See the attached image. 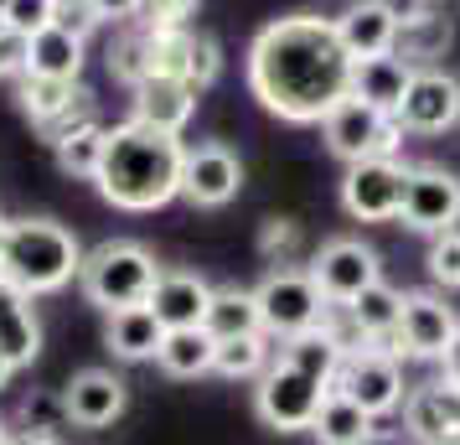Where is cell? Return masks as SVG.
Instances as JSON below:
<instances>
[{
  "label": "cell",
  "instance_id": "cell-21",
  "mask_svg": "<svg viewBox=\"0 0 460 445\" xmlns=\"http://www.w3.org/2000/svg\"><path fill=\"white\" fill-rule=\"evenodd\" d=\"M336 22V37H341V47L352 52L357 63L362 58H383V52H394V37H398V22L377 5V0H352L341 16H332Z\"/></svg>",
  "mask_w": 460,
  "mask_h": 445
},
{
  "label": "cell",
  "instance_id": "cell-2",
  "mask_svg": "<svg viewBox=\"0 0 460 445\" xmlns=\"http://www.w3.org/2000/svg\"><path fill=\"white\" fill-rule=\"evenodd\" d=\"M181 166H187L181 135L125 120V125L109 129V150L93 187L119 212H155L181 197Z\"/></svg>",
  "mask_w": 460,
  "mask_h": 445
},
{
  "label": "cell",
  "instance_id": "cell-49",
  "mask_svg": "<svg viewBox=\"0 0 460 445\" xmlns=\"http://www.w3.org/2000/svg\"><path fill=\"white\" fill-rule=\"evenodd\" d=\"M5 5H11V0H0V16H5Z\"/></svg>",
  "mask_w": 460,
  "mask_h": 445
},
{
  "label": "cell",
  "instance_id": "cell-23",
  "mask_svg": "<svg viewBox=\"0 0 460 445\" xmlns=\"http://www.w3.org/2000/svg\"><path fill=\"white\" fill-rule=\"evenodd\" d=\"M104 342L114 358L125 362H146L161 352V342H166V326L155 321L150 306H125V311H109V326H104Z\"/></svg>",
  "mask_w": 460,
  "mask_h": 445
},
{
  "label": "cell",
  "instance_id": "cell-14",
  "mask_svg": "<svg viewBox=\"0 0 460 445\" xmlns=\"http://www.w3.org/2000/svg\"><path fill=\"white\" fill-rule=\"evenodd\" d=\"M238 191H243V161L223 140H197V146H187L181 197H187L191 208H228Z\"/></svg>",
  "mask_w": 460,
  "mask_h": 445
},
{
  "label": "cell",
  "instance_id": "cell-16",
  "mask_svg": "<svg viewBox=\"0 0 460 445\" xmlns=\"http://www.w3.org/2000/svg\"><path fill=\"white\" fill-rule=\"evenodd\" d=\"M67 399V420L84 424V430H109V424L125 414L129 404V388L119 373H109V368H84V373H73V383L63 388Z\"/></svg>",
  "mask_w": 460,
  "mask_h": 445
},
{
  "label": "cell",
  "instance_id": "cell-7",
  "mask_svg": "<svg viewBox=\"0 0 460 445\" xmlns=\"http://www.w3.org/2000/svg\"><path fill=\"white\" fill-rule=\"evenodd\" d=\"M253 383H259V388H253V409H259V420L270 424V430H279V435L311 430L315 414H321V404H326V394H332L321 378L290 368L285 358H274Z\"/></svg>",
  "mask_w": 460,
  "mask_h": 445
},
{
  "label": "cell",
  "instance_id": "cell-9",
  "mask_svg": "<svg viewBox=\"0 0 460 445\" xmlns=\"http://www.w3.org/2000/svg\"><path fill=\"white\" fill-rule=\"evenodd\" d=\"M456 332H460L456 306H445V296H435V290H414V296H403L398 332L383 347L398 362H439L445 347L456 342Z\"/></svg>",
  "mask_w": 460,
  "mask_h": 445
},
{
  "label": "cell",
  "instance_id": "cell-32",
  "mask_svg": "<svg viewBox=\"0 0 460 445\" xmlns=\"http://www.w3.org/2000/svg\"><path fill=\"white\" fill-rule=\"evenodd\" d=\"M109 78H119L125 88H140L150 78V31L140 22L114 31V42H109Z\"/></svg>",
  "mask_w": 460,
  "mask_h": 445
},
{
  "label": "cell",
  "instance_id": "cell-31",
  "mask_svg": "<svg viewBox=\"0 0 460 445\" xmlns=\"http://www.w3.org/2000/svg\"><path fill=\"white\" fill-rule=\"evenodd\" d=\"M104 150H109V129L93 120V125L63 135V140L52 146V156H58V171H63V176H84V182H93L99 166H104Z\"/></svg>",
  "mask_w": 460,
  "mask_h": 445
},
{
  "label": "cell",
  "instance_id": "cell-13",
  "mask_svg": "<svg viewBox=\"0 0 460 445\" xmlns=\"http://www.w3.org/2000/svg\"><path fill=\"white\" fill-rule=\"evenodd\" d=\"M403 135H445L460 125V78L445 67H414L409 93L398 104Z\"/></svg>",
  "mask_w": 460,
  "mask_h": 445
},
{
  "label": "cell",
  "instance_id": "cell-44",
  "mask_svg": "<svg viewBox=\"0 0 460 445\" xmlns=\"http://www.w3.org/2000/svg\"><path fill=\"white\" fill-rule=\"evenodd\" d=\"M11 445H63V441H58V435H37V430H22Z\"/></svg>",
  "mask_w": 460,
  "mask_h": 445
},
{
  "label": "cell",
  "instance_id": "cell-48",
  "mask_svg": "<svg viewBox=\"0 0 460 445\" xmlns=\"http://www.w3.org/2000/svg\"><path fill=\"white\" fill-rule=\"evenodd\" d=\"M5 223H11V218H5V212H0V234H5Z\"/></svg>",
  "mask_w": 460,
  "mask_h": 445
},
{
  "label": "cell",
  "instance_id": "cell-34",
  "mask_svg": "<svg viewBox=\"0 0 460 445\" xmlns=\"http://www.w3.org/2000/svg\"><path fill=\"white\" fill-rule=\"evenodd\" d=\"M217 73H223V47H217V37H208V31H191L181 78H187L197 93H208V88L217 84Z\"/></svg>",
  "mask_w": 460,
  "mask_h": 445
},
{
  "label": "cell",
  "instance_id": "cell-12",
  "mask_svg": "<svg viewBox=\"0 0 460 445\" xmlns=\"http://www.w3.org/2000/svg\"><path fill=\"white\" fill-rule=\"evenodd\" d=\"M403 228L414 234H450L460 228V176L445 166H409V187H403Z\"/></svg>",
  "mask_w": 460,
  "mask_h": 445
},
{
  "label": "cell",
  "instance_id": "cell-10",
  "mask_svg": "<svg viewBox=\"0 0 460 445\" xmlns=\"http://www.w3.org/2000/svg\"><path fill=\"white\" fill-rule=\"evenodd\" d=\"M403 187H409V166L398 156L357 161L341 176V208L357 223H394L403 212Z\"/></svg>",
  "mask_w": 460,
  "mask_h": 445
},
{
  "label": "cell",
  "instance_id": "cell-8",
  "mask_svg": "<svg viewBox=\"0 0 460 445\" xmlns=\"http://www.w3.org/2000/svg\"><path fill=\"white\" fill-rule=\"evenodd\" d=\"M336 394H347L352 404H362L373 420H383V414H394V409H403V399H409V388L414 383H403V362L388 352V347H352L347 358H341V373H336L332 383Z\"/></svg>",
  "mask_w": 460,
  "mask_h": 445
},
{
  "label": "cell",
  "instance_id": "cell-15",
  "mask_svg": "<svg viewBox=\"0 0 460 445\" xmlns=\"http://www.w3.org/2000/svg\"><path fill=\"white\" fill-rule=\"evenodd\" d=\"M403 435L414 445H460V388L445 378L414 383L403 399Z\"/></svg>",
  "mask_w": 460,
  "mask_h": 445
},
{
  "label": "cell",
  "instance_id": "cell-11",
  "mask_svg": "<svg viewBox=\"0 0 460 445\" xmlns=\"http://www.w3.org/2000/svg\"><path fill=\"white\" fill-rule=\"evenodd\" d=\"M305 270H311V280L321 285V296L332 300V306H352L367 285L383 280L377 249L362 244V238H332V244H321Z\"/></svg>",
  "mask_w": 460,
  "mask_h": 445
},
{
  "label": "cell",
  "instance_id": "cell-1",
  "mask_svg": "<svg viewBox=\"0 0 460 445\" xmlns=\"http://www.w3.org/2000/svg\"><path fill=\"white\" fill-rule=\"evenodd\" d=\"M357 58L341 47L332 16L295 11L274 16L249 47L253 99L285 125H321L341 99H352Z\"/></svg>",
  "mask_w": 460,
  "mask_h": 445
},
{
  "label": "cell",
  "instance_id": "cell-24",
  "mask_svg": "<svg viewBox=\"0 0 460 445\" xmlns=\"http://www.w3.org/2000/svg\"><path fill=\"white\" fill-rule=\"evenodd\" d=\"M450 42H456V26H450V16H439L435 5H429L424 16H414V22L398 26L394 58H403L409 67H439V58L450 52Z\"/></svg>",
  "mask_w": 460,
  "mask_h": 445
},
{
  "label": "cell",
  "instance_id": "cell-36",
  "mask_svg": "<svg viewBox=\"0 0 460 445\" xmlns=\"http://www.w3.org/2000/svg\"><path fill=\"white\" fill-rule=\"evenodd\" d=\"M58 11H63V0H11L0 22L11 26L16 37H37L47 26H58Z\"/></svg>",
  "mask_w": 460,
  "mask_h": 445
},
{
  "label": "cell",
  "instance_id": "cell-28",
  "mask_svg": "<svg viewBox=\"0 0 460 445\" xmlns=\"http://www.w3.org/2000/svg\"><path fill=\"white\" fill-rule=\"evenodd\" d=\"M202 326H208L217 342H228V337H253V332H264V316H259V300H253V290L217 285V290H212L208 316H202Z\"/></svg>",
  "mask_w": 460,
  "mask_h": 445
},
{
  "label": "cell",
  "instance_id": "cell-46",
  "mask_svg": "<svg viewBox=\"0 0 460 445\" xmlns=\"http://www.w3.org/2000/svg\"><path fill=\"white\" fill-rule=\"evenodd\" d=\"M11 373H16V368H11V362L0 358V388H5V383H11Z\"/></svg>",
  "mask_w": 460,
  "mask_h": 445
},
{
  "label": "cell",
  "instance_id": "cell-4",
  "mask_svg": "<svg viewBox=\"0 0 460 445\" xmlns=\"http://www.w3.org/2000/svg\"><path fill=\"white\" fill-rule=\"evenodd\" d=\"M155 280H161V259L150 254L146 244H135V238H109L99 249H88L84 270H78L88 306H99V311L146 306Z\"/></svg>",
  "mask_w": 460,
  "mask_h": 445
},
{
  "label": "cell",
  "instance_id": "cell-6",
  "mask_svg": "<svg viewBox=\"0 0 460 445\" xmlns=\"http://www.w3.org/2000/svg\"><path fill=\"white\" fill-rule=\"evenodd\" d=\"M321 140L332 150L336 161H377V156H398L403 146V125L398 114H383V109L362 104V99H341V104L321 120Z\"/></svg>",
  "mask_w": 460,
  "mask_h": 445
},
{
  "label": "cell",
  "instance_id": "cell-25",
  "mask_svg": "<svg viewBox=\"0 0 460 445\" xmlns=\"http://www.w3.org/2000/svg\"><path fill=\"white\" fill-rule=\"evenodd\" d=\"M16 99H22V114H26V120L42 129V125H52V120H63L67 109L88 104L93 93H88L84 84H63V78H31V73H22Z\"/></svg>",
  "mask_w": 460,
  "mask_h": 445
},
{
  "label": "cell",
  "instance_id": "cell-42",
  "mask_svg": "<svg viewBox=\"0 0 460 445\" xmlns=\"http://www.w3.org/2000/svg\"><path fill=\"white\" fill-rule=\"evenodd\" d=\"M377 5H383V11H388V16H394L398 26L414 22V16H424V11H429V0H377Z\"/></svg>",
  "mask_w": 460,
  "mask_h": 445
},
{
  "label": "cell",
  "instance_id": "cell-39",
  "mask_svg": "<svg viewBox=\"0 0 460 445\" xmlns=\"http://www.w3.org/2000/svg\"><path fill=\"white\" fill-rule=\"evenodd\" d=\"M26 73V37H16L0 22V78H22Z\"/></svg>",
  "mask_w": 460,
  "mask_h": 445
},
{
  "label": "cell",
  "instance_id": "cell-5",
  "mask_svg": "<svg viewBox=\"0 0 460 445\" xmlns=\"http://www.w3.org/2000/svg\"><path fill=\"white\" fill-rule=\"evenodd\" d=\"M253 300H259V316H264V337L274 342H290L300 332H311L332 311V300L321 296L311 270H270L253 285Z\"/></svg>",
  "mask_w": 460,
  "mask_h": 445
},
{
  "label": "cell",
  "instance_id": "cell-17",
  "mask_svg": "<svg viewBox=\"0 0 460 445\" xmlns=\"http://www.w3.org/2000/svg\"><path fill=\"white\" fill-rule=\"evenodd\" d=\"M197 88L181 84V78H146L140 88H129V120H140L150 129H166V135H181L187 120L197 114Z\"/></svg>",
  "mask_w": 460,
  "mask_h": 445
},
{
  "label": "cell",
  "instance_id": "cell-50",
  "mask_svg": "<svg viewBox=\"0 0 460 445\" xmlns=\"http://www.w3.org/2000/svg\"><path fill=\"white\" fill-rule=\"evenodd\" d=\"M429 5H435V0H429Z\"/></svg>",
  "mask_w": 460,
  "mask_h": 445
},
{
  "label": "cell",
  "instance_id": "cell-37",
  "mask_svg": "<svg viewBox=\"0 0 460 445\" xmlns=\"http://www.w3.org/2000/svg\"><path fill=\"white\" fill-rule=\"evenodd\" d=\"M429 280L445 290H460V228L429 238Z\"/></svg>",
  "mask_w": 460,
  "mask_h": 445
},
{
  "label": "cell",
  "instance_id": "cell-18",
  "mask_svg": "<svg viewBox=\"0 0 460 445\" xmlns=\"http://www.w3.org/2000/svg\"><path fill=\"white\" fill-rule=\"evenodd\" d=\"M37 296H26L22 285L0 280V358L16 373L42 358V321H37Z\"/></svg>",
  "mask_w": 460,
  "mask_h": 445
},
{
  "label": "cell",
  "instance_id": "cell-35",
  "mask_svg": "<svg viewBox=\"0 0 460 445\" xmlns=\"http://www.w3.org/2000/svg\"><path fill=\"white\" fill-rule=\"evenodd\" d=\"M22 424L26 430H37V435H58L67 420V399L63 394H47V388H37V394H26L22 399Z\"/></svg>",
  "mask_w": 460,
  "mask_h": 445
},
{
  "label": "cell",
  "instance_id": "cell-30",
  "mask_svg": "<svg viewBox=\"0 0 460 445\" xmlns=\"http://www.w3.org/2000/svg\"><path fill=\"white\" fill-rule=\"evenodd\" d=\"M347 316L357 321V332L373 342V347H383V342L398 332V316H403V290H394L388 280H377V285H367V290L347 306Z\"/></svg>",
  "mask_w": 460,
  "mask_h": 445
},
{
  "label": "cell",
  "instance_id": "cell-33",
  "mask_svg": "<svg viewBox=\"0 0 460 445\" xmlns=\"http://www.w3.org/2000/svg\"><path fill=\"white\" fill-rule=\"evenodd\" d=\"M270 337L264 332H253V337H228L217 342V358H212V373L217 378H259L264 368H270Z\"/></svg>",
  "mask_w": 460,
  "mask_h": 445
},
{
  "label": "cell",
  "instance_id": "cell-41",
  "mask_svg": "<svg viewBox=\"0 0 460 445\" xmlns=\"http://www.w3.org/2000/svg\"><path fill=\"white\" fill-rule=\"evenodd\" d=\"M274 249H279V254L295 249V223L290 218H274L270 228H264V254H274Z\"/></svg>",
  "mask_w": 460,
  "mask_h": 445
},
{
  "label": "cell",
  "instance_id": "cell-38",
  "mask_svg": "<svg viewBox=\"0 0 460 445\" xmlns=\"http://www.w3.org/2000/svg\"><path fill=\"white\" fill-rule=\"evenodd\" d=\"M197 5L202 0H146L140 5V26H150V31H187Z\"/></svg>",
  "mask_w": 460,
  "mask_h": 445
},
{
  "label": "cell",
  "instance_id": "cell-26",
  "mask_svg": "<svg viewBox=\"0 0 460 445\" xmlns=\"http://www.w3.org/2000/svg\"><path fill=\"white\" fill-rule=\"evenodd\" d=\"M315 445H367L377 435V420L362 409V404H352L347 394H326V404H321V414H315L311 424Z\"/></svg>",
  "mask_w": 460,
  "mask_h": 445
},
{
  "label": "cell",
  "instance_id": "cell-45",
  "mask_svg": "<svg viewBox=\"0 0 460 445\" xmlns=\"http://www.w3.org/2000/svg\"><path fill=\"white\" fill-rule=\"evenodd\" d=\"M16 441V430H11V420H0V445H11Z\"/></svg>",
  "mask_w": 460,
  "mask_h": 445
},
{
  "label": "cell",
  "instance_id": "cell-3",
  "mask_svg": "<svg viewBox=\"0 0 460 445\" xmlns=\"http://www.w3.org/2000/svg\"><path fill=\"white\" fill-rule=\"evenodd\" d=\"M84 270V244L52 218H11L0 234V280L22 285L26 296H52Z\"/></svg>",
  "mask_w": 460,
  "mask_h": 445
},
{
  "label": "cell",
  "instance_id": "cell-47",
  "mask_svg": "<svg viewBox=\"0 0 460 445\" xmlns=\"http://www.w3.org/2000/svg\"><path fill=\"white\" fill-rule=\"evenodd\" d=\"M367 445H403V441H394V435H383V430H377V435H373Z\"/></svg>",
  "mask_w": 460,
  "mask_h": 445
},
{
  "label": "cell",
  "instance_id": "cell-19",
  "mask_svg": "<svg viewBox=\"0 0 460 445\" xmlns=\"http://www.w3.org/2000/svg\"><path fill=\"white\" fill-rule=\"evenodd\" d=\"M212 290L217 285H208L197 270H161V280H155V290H150L146 306L155 311V321L166 332H176V326H202V316H208V306H212Z\"/></svg>",
  "mask_w": 460,
  "mask_h": 445
},
{
  "label": "cell",
  "instance_id": "cell-27",
  "mask_svg": "<svg viewBox=\"0 0 460 445\" xmlns=\"http://www.w3.org/2000/svg\"><path fill=\"white\" fill-rule=\"evenodd\" d=\"M212 358H217V337L208 326H176L155 352L161 373H171V378H202V373H212Z\"/></svg>",
  "mask_w": 460,
  "mask_h": 445
},
{
  "label": "cell",
  "instance_id": "cell-20",
  "mask_svg": "<svg viewBox=\"0 0 460 445\" xmlns=\"http://www.w3.org/2000/svg\"><path fill=\"white\" fill-rule=\"evenodd\" d=\"M84 52H88V37L67 31V26H47L37 37H26V73H31V78L78 84V78H84Z\"/></svg>",
  "mask_w": 460,
  "mask_h": 445
},
{
  "label": "cell",
  "instance_id": "cell-40",
  "mask_svg": "<svg viewBox=\"0 0 460 445\" xmlns=\"http://www.w3.org/2000/svg\"><path fill=\"white\" fill-rule=\"evenodd\" d=\"M84 5L93 11V22L129 26V22H140V5H146V0H84Z\"/></svg>",
  "mask_w": 460,
  "mask_h": 445
},
{
  "label": "cell",
  "instance_id": "cell-22",
  "mask_svg": "<svg viewBox=\"0 0 460 445\" xmlns=\"http://www.w3.org/2000/svg\"><path fill=\"white\" fill-rule=\"evenodd\" d=\"M409 78H414V67L403 63V58H394V52H383V58H362L357 73H352V99L383 109V114H398L403 93H409Z\"/></svg>",
  "mask_w": 460,
  "mask_h": 445
},
{
  "label": "cell",
  "instance_id": "cell-29",
  "mask_svg": "<svg viewBox=\"0 0 460 445\" xmlns=\"http://www.w3.org/2000/svg\"><path fill=\"white\" fill-rule=\"evenodd\" d=\"M279 358L290 362V368H300V373H311V378H321L326 388L336 383V373H341V358H347V347L326 332V326H311V332H300V337L279 342Z\"/></svg>",
  "mask_w": 460,
  "mask_h": 445
},
{
  "label": "cell",
  "instance_id": "cell-43",
  "mask_svg": "<svg viewBox=\"0 0 460 445\" xmlns=\"http://www.w3.org/2000/svg\"><path fill=\"white\" fill-rule=\"evenodd\" d=\"M435 368H439V378L450 383V388H460V332H456V342L445 347V358H439Z\"/></svg>",
  "mask_w": 460,
  "mask_h": 445
}]
</instances>
